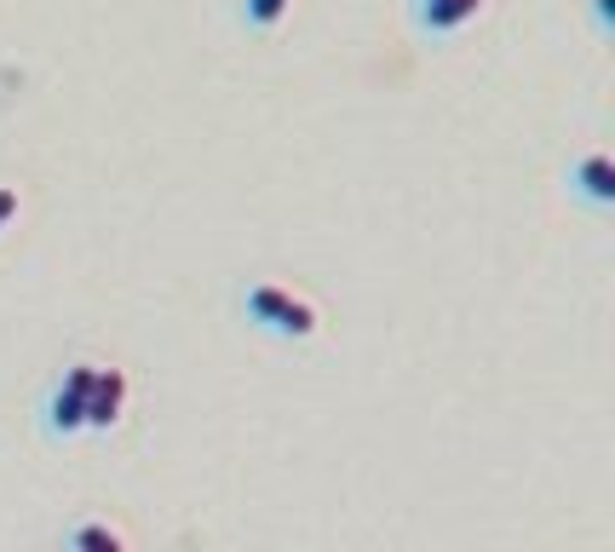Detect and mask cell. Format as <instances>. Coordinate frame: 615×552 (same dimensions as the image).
<instances>
[{
  "instance_id": "6da1fadb",
  "label": "cell",
  "mask_w": 615,
  "mask_h": 552,
  "mask_svg": "<svg viewBox=\"0 0 615 552\" xmlns=\"http://www.w3.org/2000/svg\"><path fill=\"white\" fill-rule=\"evenodd\" d=\"M248 311L259 322H271V329H282V334H317V311L305 299L282 294V289H254L248 294Z\"/></svg>"
},
{
  "instance_id": "5b68a950",
  "label": "cell",
  "mask_w": 615,
  "mask_h": 552,
  "mask_svg": "<svg viewBox=\"0 0 615 552\" xmlns=\"http://www.w3.org/2000/svg\"><path fill=\"white\" fill-rule=\"evenodd\" d=\"M478 7H483V0H426V24H432V29H460Z\"/></svg>"
},
{
  "instance_id": "ba28073f",
  "label": "cell",
  "mask_w": 615,
  "mask_h": 552,
  "mask_svg": "<svg viewBox=\"0 0 615 552\" xmlns=\"http://www.w3.org/2000/svg\"><path fill=\"white\" fill-rule=\"evenodd\" d=\"M12 213H17V191H12V184H0V231H7Z\"/></svg>"
},
{
  "instance_id": "8992f818",
  "label": "cell",
  "mask_w": 615,
  "mask_h": 552,
  "mask_svg": "<svg viewBox=\"0 0 615 552\" xmlns=\"http://www.w3.org/2000/svg\"><path fill=\"white\" fill-rule=\"evenodd\" d=\"M75 552H121V536L110 524H81L75 529Z\"/></svg>"
},
{
  "instance_id": "277c9868",
  "label": "cell",
  "mask_w": 615,
  "mask_h": 552,
  "mask_svg": "<svg viewBox=\"0 0 615 552\" xmlns=\"http://www.w3.org/2000/svg\"><path fill=\"white\" fill-rule=\"evenodd\" d=\"M576 184L592 196V201H615V161L610 156H587L576 168Z\"/></svg>"
},
{
  "instance_id": "52a82bcc",
  "label": "cell",
  "mask_w": 615,
  "mask_h": 552,
  "mask_svg": "<svg viewBox=\"0 0 615 552\" xmlns=\"http://www.w3.org/2000/svg\"><path fill=\"white\" fill-rule=\"evenodd\" d=\"M282 12H288V0H248V17H254V24H276Z\"/></svg>"
},
{
  "instance_id": "7a4b0ae2",
  "label": "cell",
  "mask_w": 615,
  "mask_h": 552,
  "mask_svg": "<svg viewBox=\"0 0 615 552\" xmlns=\"http://www.w3.org/2000/svg\"><path fill=\"white\" fill-rule=\"evenodd\" d=\"M93 380H98V368H93V363H81V368H70V380L58 385V397H52V426H58V432H75V426H87Z\"/></svg>"
},
{
  "instance_id": "3957f363",
  "label": "cell",
  "mask_w": 615,
  "mask_h": 552,
  "mask_svg": "<svg viewBox=\"0 0 615 552\" xmlns=\"http://www.w3.org/2000/svg\"><path fill=\"white\" fill-rule=\"evenodd\" d=\"M121 403H127V375H121V368H98L93 397H87V426H115Z\"/></svg>"
}]
</instances>
